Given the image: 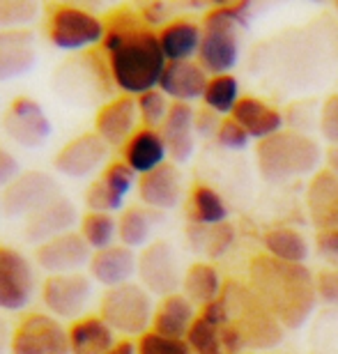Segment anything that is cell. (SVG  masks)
<instances>
[{
    "instance_id": "cell-1",
    "label": "cell",
    "mask_w": 338,
    "mask_h": 354,
    "mask_svg": "<svg viewBox=\"0 0 338 354\" xmlns=\"http://www.w3.org/2000/svg\"><path fill=\"white\" fill-rule=\"evenodd\" d=\"M102 53L109 65L113 86L122 95L140 97L159 88L161 74L168 65L161 51L159 30L140 19L138 10L118 7L106 19Z\"/></svg>"
},
{
    "instance_id": "cell-2",
    "label": "cell",
    "mask_w": 338,
    "mask_h": 354,
    "mask_svg": "<svg viewBox=\"0 0 338 354\" xmlns=\"http://www.w3.org/2000/svg\"><path fill=\"white\" fill-rule=\"evenodd\" d=\"M246 283L260 301L279 317L285 331H297L318 306L315 274L306 265L283 263L272 256H253L246 269Z\"/></svg>"
},
{
    "instance_id": "cell-3",
    "label": "cell",
    "mask_w": 338,
    "mask_h": 354,
    "mask_svg": "<svg viewBox=\"0 0 338 354\" xmlns=\"http://www.w3.org/2000/svg\"><path fill=\"white\" fill-rule=\"evenodd\" d=\"M251 3H225L209 7L203 17V41L198 60L200 67L212 76L230 74L239 60V28L249 24Z\"/></svg>"
},
{
    "instance_id": "cell-4",
    "label": "cell",
    "mask_w": 338,
    "mask_h": 354,
    "mask_svg": "<svg viewBox=\"0 0 338 354\" xmlns=\"http://www.w3.org/2000/svg\"><path fill=\"white\" fill-rule=\"evenodd\" d=\"M322 159L318 140L306 136L304 131L283 129L276 136L260 140L256 145L258 173L265 182L283 184L292 177L315 175Z\"/></svg>"
},
{
    "instance_id": "cell-5",
    "label": "cell",
    "mask_w": 338,
    "mask_h": 354,
    "mask_svg": "<svg viewBox=\"0 0 338 354\" xmlns=\"http://www.w3.org/2000/svg\"><path fill=\"white\" fill-rule=\"evenodd\" d=\"M223 301L228 306L230 324L242 334L246 350H274L283 343L285 327L279 317L260 301L246 281L228 279L223 283Z\"/></svg>"
},
{
    "instance_id": "cell-6",
    "label": "cell",
    "mask_w": 338,
    "mask_h": 354,
    "mask_svg": "<svg viewBox=\"0 0 338 354\" xmlns=\"http://www.w3.org/2000/svg\"><path fill=\"white\" fill-rule=\"evenodd\" d=\"M154 299L140 283L111 288L100 299V317L122 338H140L152 331Z\"/></svg>"
},
{
    "instance_id": "cell-7",
    "label": "cell",
    "mask_w": 338,
    "mask_h": 354,
    "mask_svg": "<svg viewBox=\"0 0 338 354\" xmlns=\"http://www.w3.org/2000/svg\"><path fill=\"white\" fill-rule=\"evenodd\" d=\"M104 32V19L86 7L67 3L46 7V39L60 51H86L102 46Z\"/></svg>"
},
{
    "instance_id": "cell-8",
    "label": "cell",
    "mask_w": 338,
    "mask_h": 354,
    "mask_svg": "<svg viewBox=\"0 0 338 354\" xmlns=\"http://www.w3.org/2000/svg\"><path fill=\"white\" fill-rule=\"evenodd\" d=\"M39 297L46 313L58 320L76 322L86 315V308L93 299V279L83 272L46 276L39 286Z\"/></svg>"
},
{
    "instance_id": "cell-9",
    "label": "cell",
    "mask_w": 338,
    "mask_h": 354,
    "mask_svg": "<svg viewBox=\"0 0 338 354\" xmlns=\"http://www.w3.org/2000/svg\"><path fill=\"white\" fill-rule=\"evenodd\" d=\"M10 354H72L69 329L48 313H26L12 331Z\"/></svg>"
},
{
    "instance_id": "cell-10",
    "label": "cell",
    "mask_w": 338,
    "mask_h": 354,
    "mask_svg": "<svg viewBox=\"0 0 338 354\" xmlns=\"http://www.w3.org/2000/svg\"><path fill=\"white\" fill-rule=\"evenodd\" d=\"M37 295V274L32 263L12 246H0V310L19 313Z\"/></svg>"
},
{
    "instance_id": "cell-11",
    "label": "cell",
    "mask_w": 338,
    "mask_h": 354,
    "mask_svg": "<svg viewBox=\"0 0 338 354\" xmlns=\"http://www.w3.org/2000/svg\"><path fill=\"white\" fill-rule=\"evenodd\" d=\"M138 283L152 297H171L180 292L185 274L180 272L178 253L166 239H154L138 256Z\"/></svg>"
},
{
    "instance_id": "cell-12",
    "label": "cell",
    "mask_w": 338,
    "mask_h": 354,
    "mask_svg": "<svg viewBox=\"0 0 338 354\" xmlns=\"http://www.w3.org/2000/svg\"><path fill=\"white\" fill-rule=\"evenodd\" d=\"M60 194L58 182L44 171H26L3 191V212L7 216H32Z\"/></svg>"
},
{
    "instance_id": "cell-13",
    "label": "cell",
    "mask_w": 338,
    "mask_h": 354,
    "mask_svg": "<svg viewBox=\"0 0 338 354\" xmlns=\"http://www.w3.org/2000/svg\"><path fill=\"white\" fill-rule=\"evenodd\" d=\"M3 129L17 145L26 147V150H35L48 140L53 124L37 99L17 97L10 102L3 115Z\"/></svg>"
},
{
    "instance_id": "cell-14",
    "label": "cell",
    "mask_w": 338,
    "mask_h": 354,
    "mask_svg": "<svg viewBox=\"0 0 338 354\" xmlns=\"http://www.w3.org/2000/svg\"><path fill=\"white\" fill-rule=\"evenodd\" d=\"M109 150L111 147L95 131L81 133L60 147V152L53 159V166L58 173L81 180V177H90L106 168L104 164L109 159Z\"/></svg>"
},
{
    "instance_id": "cell-15",
    "label": "cell",
    "mask_w": 338,
    "mask_h": 354,
    "mask_svg": "<svg viewBox=\"0 0 338 354\" xmlns=\"http://www.w3.org/2000/svg\"><path fill=\"white\" fill-rule=\"evenodd\" d=\"M90 258H93V251L86 244V239L79 235V230L48 239L35 251V263L48 276L81 272V267L90 265Z\"/></svg>"
},
{
    "instance_id": "cell-16",
    "label": "cell",
    "mask_w": 338,
    "mask_h": 354,
    "mask_svg": "<svg viewBox=\"0 0 338 354\" xmlns=\"http://www.w3.org/2000/svg\"><path fill=\"white\" fill-rule=\"evenodd\" d=\"M138 122H140V115H138L136 97L118 95L109 99V102L97 111L95 133L109 147H120V150H122L126 140L138 131Z\"/></svg>"
},
{
    "instance_id": "cell-17",
    "label": "cell",
    "mask_w": 338,
    "mask_h": 354,
    "mask_svg": "<svg viewBox=\"0 0 338 354\" xmlns=\"http://www.w3.org/2000/svg\"><path fill=\"white\" fill-rule=\"evenodd\" d=\"M138 196L140 203L154 212H171L180 207L182 198H185V177H182L178 164L166 161L157 171L140 177Z\"/></svg>"
},
{
    "instance_id": "cell-18",
    "label": "cell",
    "mask_w": 338,
    "mask_h": 354,
    "mask_svg": "<svg viewBox=\"0 0 338 354\" xmlns=\"http://www.w3.org/2000/svg\"><path fill=\"white\" fill-rule=\"evenodd\" d=\"M306 212L318 232L338 228V175L322 168L311 177L306 187Z\"/></svg>"
},
{
    "instance_id": "cell-19",
    "label": "cell",
    "mask_w": 338,
    "mask_h": 354,
    "mask_svg": "<svg viewBox=\"0 0 338 354\" xmlns=\"http://www.w3.org/2000/svg\"><path fill=\"white\" fill-rule=\"evenodd\" d=\"M76 221H79V212H76L74 203L67 201L65 196H58L55 201L48 203L46 207H41L39 212H35L32 216L26 218L24 232H26L28 242H35L39 246L53 237L72 232Z\"/></svg>"
},
{
    "instance_id": "cell-20",
    "label": "cell",
    "mask_w": 338,
    "mask_h": 354,
    "mask_svg": "<svg viewBox=\"0 0 338 354\" xmlns=\"http://www.w3.org/2000/svg\"><path fill=\"white\" fill-rule=\"evenodd\" d=\"M207 83L209 76L198 60L168 62L161 74L159 90L175 104H191L196 99H203Z\"/></svg>"
},
{
    "instance_id": "cell-21",
    "label": "cell",
    "mask_w": 338,
    "mask_h": 354,
    "mask_svg": "<svg viewBox=\"0 0 338 354\" xmlns=\"http://www.w3.org/2000/svg\"><path fill=\"white\" fill-rule=\"evenodd\" d=\"M88 272L90 279L106 290L126 286L138 272V256L126 246L115 244L111 249L95 251L93 258H90Z\"/></svg>"
},
{
    "instance_id": "cell-22",
    "label": "cell",
    "mask_w": 338,
    "mask_h": 354,
    "mask_svg": "<svg viewBox=\"0 0 338 354\" xmlns=\"http://www.w3.org/2000/svg\"><path fill=\"white\" fill-rule=\"evenodd\" d=\"M196 111L191 104H175L171 106L164 127L159 129L161 138L166 143L168 157L173 164H187L196 150V127H194Z\"/></svg>"
},
{
    "instance_id": "cell-23",
    "label": "cell",
    "mask_w": 338,
    "mask_h": 354,
    "mask_svg": "<svg viewBox=\"0 0 338 354\" xmlns=\"http://www.w3.org/2000/svg\"><path fill=\"white\" fill-rule=\"evenodd\" d=\"M253 140H267L283 131V113L258 97H242L230 115Z\"/></svg>"
},
{
    "instance_id": "cell-24",
    "label": "cell",
    "mask_w": 338,
    "mask_h": 354,
    "mask_svg": "<svg viewBox=\"0 0 338 354\" xmlns=\"http://www.w3.org/2000/svg\"><path fill=\"white\" fill-rule=\"evenodd\" d=\"M120 152H122V161L138 177L157 171L168 159V150L161 133L157 129H145V127H140Z\"/></svg>"
},
{
    "instance_id": "cell-25",
    "label": "cell",
    "mask_w": 338,
    "mask_h": 354,
    "mask_svg": "<svg viewBox=\"0 0 338 354\" xmlns=\"http://www.w3.org/2000/svg\"><path fill=\"white\" fill-rule=\"evenodd\" d=\"M37 62L35 37L28 30L0 32V81L26 76Z\"/></svg>"
},
{
    "instance_id": "cell-26",
    "label": "cell",
    "mask_w": 338,
    "mask_h": 354,
    "mask_svg": "<svg viewBox=\"0 0 338 354\" xmlns=\"http://www.w3.org/2000/svg\"><path fill=\"white\" fill-rule=\"evenodd\" d=\"M196 320H198L196 306L182 292H175L171 297L159 299L157 310H154L152 331L159 336L180 338V341H185L189 329L194 327Z\"/></svg>"
},
{
    "instance_id": "cell-27",
    "label": "cell",
    "mask_w": 338,
    "mask_h": 354,
    "mask_svg": "<svg viewBox=\"0 0 338 354\" xmlns=\"http://www.w3.org/2000/svg\"><path fill=\"white\" fill-rule=\"evenodd\" d=\"M159 41L168 62L196 60L203 41V26L191 19H175L159 30Z\"/></svg>"
},
{
    "instance_id": "cell-28",
    "label": "cell",
    "mask_w": 338,
    "mask_h": 354,
    "mask_svg": "<svg viewBox=\"0 0 338 354\" xmlns=\"http://www.w3.org/2000/svg\"><path fill=\"white\" fill-rule=\"evenodd\" d=\"M67 329L72 354H109L118 343L115 331L100 315H83Z\"/></svg>"
},
{
    "instance_id": "cell-29",
    "label": "cell",
    "mask_w": 338,
    "mask_h": 354,
    "mask_svg": "<svg viewBox=\"0 0 338 354\" xmlns=\"http://www.w3.org/2000/svg\"><path fill=\"white\" fill-rule=\"evenodd\" d=\"M223 292V281L221 274L212 263H194L191 267L185 272V279H182V295L187 297L194 306H207L209 301L219 299Z\"/></svg>"
},
{
    "instance_id": "cell-30",
    "label": "cell",
    "mask_w": 338,
    "mask_h": 354,
    "mask_svg": "<svg viewBox=\"0 0 338 354\" xmlns=\"http://www.w3.org/2000/svg\"><path fill=\"white\" fill-rule=\"evenodd\" d=\"M237 239V230L230 221L216 225H187V242L196 253H203L207 260H219L232 249Z\"/></svg>"
},
{
    "instance_id": "cell-31",
    "label": "cell",
    "mask_w": 338,
    "mask_h": 354,
    "mask_svg": "<svg viewBox=\"0 0 338 354\" xmlns=\"http://www.w3.org/2000/svg\"><path fill=\"white\" fill-rule=\"evenodd\" d=\"M154 216L157 212L147 209L145 205H131L122 209V214L118 216V242L131 251L145 249L152 237Z\"/></svg>"
},
{
    "instance_id": "cell-32",
    "label": "cell",
    "mask_w": 338,
    "mask_h": 354,
    "mask_svg": "<svg viewBox=\"0 0 338 354\" xmlns=\"http://www.w3.org/2000/svg\"><path fill=\"white\" fill-rule=\"evenodd\" d=\"M189 223L196 225H216L228 221V205L223 196L209 184H194L191 194H189Z\"/></svg>"
},
{
    "instance_id": "cell-33",
    "label": "cell",
    "mask_w": 338,
    "mask_h": 354,
    "mask_svg": "<svg viewBox=\"0 0 338 354\" xmlns=\"http://www.w3.org/2000/svg\"><path fill=\"white\" fill-rule=\"evenodd\" d=\"M263 246L267 256L283 260V263L306 265L311 246L308 239L294 228H272L263 235Z\"/></svg>"
},
{
    "instance_id": "cell-34",
    "label": "cell",
    "mask_w": 338,
    "mask_h": 354,
    "mask_svg": "<svg viewBox=\"0 0 338 354\" xmlns=\"http://www.w3.org/2000/svg\"><path fill=\"white\" fill-rule=\"evenodd\" d=\"M79 235L86 239L90 251H104L115 246L118 239V218L113 214H100V212H88L79 221Z\"/></svg>"
},
{
    "instance_id": "cell-35",
    "label": "cell",
    "mask_w": 338,
    "mask_h": 354,
    "mask_svg": "<svg viewBox=\"0 0 338 354\" xmlns=\"http://www.w3.org/2000/svg\"><path fill=\"white\" fill-rule=\"evenodd\" d=\"M239 81L232 74H223V76H209V83L205 88V95H203V104L205 109L219 113L221 118H230L235 106L239 104Z\"/></svg>"
},
{
    "instance_id": "cell-36",
    "label": "cell",
    "mask_w": 338,
    "mask_h": 354,
    "mask_svg": "<svg viewBox=\"0 0 338 354\" xmlns=\"http://www.w3.org/2000/svg\"><path fill=\"white\" fill-rule=\"evenodd\" d=\"M41 10L37 0H0V32L26 30L39 19Z\"/></svg>"
},
{
    "instance_id": "cell-37",
    "label": "cell",
    "mask_w": 338,
    "mask_h": 354,
    "mask_svg": "<svg viewBox=\"0 0 338 354\" xmlns=\"http://www.w3.org/2000/svg\"><path fill=\"white\" fill-rule=\"evenodd\" d=\"M136 104H138V115H140L143 127L145 129H157V131L164 127L168 113H171V106H173L171 99H168L159 88L136 97Z\"/></svg>"
},
{
    "instance_id": "cell-38",
    "label": "cell",
    "mask_w": 338,
    "mask_h": 354,
    "mask_svg": "<svg viewBox=\"0 0 338 354\" xmlns=\"http://www.w3.org/2000/svg\"><path fill=\"white\" fill-rule=\"evenodd\" d=\"M185 341L189 343L194 354H225L221 345V331L219 327L209 324L198 315V320L194 322V327L189 329Z\"/></svg>"
},
{
    "instance_id": "cell-39",
    "label": "cell",
    "mask_w": 338,
    "mask_h": 354,
    "mask_svg": "<svg viewBox=\"0 0 338 354\" xmlns=\"http://www.w3.org/2000/svg\"><path fill=\"white\" fill-rule=\"evenodd\" d=\"M83 201H86V207L90 212H100V214H115V212L122 209V205H124V198L113 194L106 184L102 182V177H97V180L86 189Z\"/></svg>"
},
{
    "instance_id": "cell-40",
    "label": "cell",
    "mask_w": 338,
    "mask_h": 354,
    "mask_svg": "<svg viewBox=\"0 0 338 354\" xmlns=\"http://www.w3.org/2000/svg\"><path fill=\"white\" fill-rule=\"evenodd\" d=\"M100 177H102V182L113 191V194H118L120 198L129 196L133 191V187H138V180H140V177L133 173L122 159L111 161V164L102 171Z\"/></svg>"
},
{
    "instance_id": "cell-41",
    "label": "cell",
    "mask_w": 338,
    "mask_h": 354,
    "mask_svg": "<svg viewBox=\"0 0 338 354\" xmlns=\"http://www.w3.org/2000/svg\"><path fill=\"white\" fill-rule=\"evenodd\" d=\"M138 354H194V352L187 341L147 331L145 336L138 338Z\"/></svg>"
},
{
    "instance_id": "cell-42",
    "label": "cell",
    "mask_w": 338,
    "mask_h": 354,
    "mask_svg": "<svg viewBox=\"0 0 338 354\" xmlns=\"http://www.w3.org/2000/svg\"><path fill=\"white\" fill-rule=\"evenodd\" d=\"M249 133L242 129V124L235 122L232 118H223V122L216 131V143H219L223 150H232V152H239L249 145Z\"/></svg>"
},
{
    "instance_id": "cell-43",
    "label": "cell",
    "mask_w": 338,
    "mask_h": 354,
    "mask_svg": "<svg viewBox=\"0 0 338 354\" xmlns=\"http://www.w3.org/2000/svg\"><path fill=\"white\" fill-rule=\"evenodd\" d=\"M322 138L329 145H338V92L325 99L320 109V120H318Z\"/></svg>"
},
{
    "instance_id": "cell-44",
    "label": "cell",
    "mask_w": 338,
    "mask_h": 354,
    "mask_svg": "<svg viewBox=\"0 0 338 354\" xmlns=\"http://www.w3.org/2000/svg\"><path fill=\"white\" fill-rule=\"evenodd\" d=\"M315 290H318V301L329 308H338V269H320L315 274Z\"/></svg>"
},
{
    "instance_id": "cell-45",
    "label": "cell",
    "mask_w": 338,
    "mask_h": 354,
    "mask_svg": "<svg viewBox=\"0 0 338 354\" xmlns=\"http://www.w3.org/2000/svg\"><path fill=\"white\" fill-rule=\"evenodd\" d=\"M315 253L329 269H338V228L315 235Z\"/></svg>"
},
{
    "instance_id": "cell-46",
    "label": "cell",
    "mask_w": 338,
    "mask_h": 354,
    "mask_svg": "<svg viewBox=\"0 0 338 354\" xmlns=\"http://www.w3.org/2000/svg\"><path fill=\"white\" fill-rule=\"evenodd\" d=\"M223 122V118L219 113L209 111V109H198L196 111V118H194V127H196V136H205V138H216V131Z\"/></svg>"
},
{
    "instance_id": "cell-47",
    "label": "cell",
    "mask_w": 338,
    "mask_h": 354,
    "mask_svg": "<svg viewBox=\"0 0 338 354\" xmlns=\"http://www.w3.org/2000/svg\"><path fill=\"white\" fill-rule=\"evenodd\" d=\"M168 12H171V7H168L166 3H161V0L147 3V5H143L138 10L140 19H143L150 28H154V30H157V28L161 30V28H164L166 24H171V21H168Z\"/></svg>"
},
{
    "instance_id": "cell-48",
    "label": "cell",
    "mask_w": 338,
    "mask_h": 354,
    "mask_svg": "<svg viewBox=\"0 0 338 354\" xmlns=\"http://www.w3.org/2000/svg\"><path fill=\"white\" fill-rule=\"evenodd\" d=\"M21 175V166H19V159L7 150V147L0 145V189H7L10 184L17 180Z\"/></svg>"
},
{
    "instance_id": "cell-49",
    "label": "cell",
    "mask_w": 338,
    "mask_h": 354,
    "mask_svg": "<svg viewBox=\"0 0 338 354\" xmlns=\"http://www.w3.org/2000/svg\"><path fill=\"white\" fill-rule=\"evenodd\" d=\"M203 320H207L209 324H214V327H225V324H230V313H228V306H225L223 297H219V299L209 301L207 306L200 308L198 313Z\"/></svg>"
},
{
    "instance_id": "cell-50",
    "label": "cell",
    "mask_w": 338,
    "mask_h": 354,
    "mask_svg": "<svg viewBox=\"0 0 338 354\" xmlns=\"http://www.w3.org/2000/svg\"><path fill=\"white\" fill-rule=\"evenodd\" d=\"M219 331H221V345H223L225 354H244L246 343H244L242 334H239L232 324H225V327H221Z\"/></svg>"
},
{
    "instance_id": "cell-51",
    "label": "cell",
    "mask_w": 338,
    "mask_h": 354,
    "mask_svg": "<svg viewBox=\"0 0 338 354\" xmlns=\"http://www.w3.org/2000/svg\"><path fill=\"white\" fill-rule=\"evenodd\" d=\"M109 354H138V341H133V338H120L115 348Z\"/></svg>"
},
{
    "instance_id": "cell-52",
    "label": "cell",
    "mask_w": 338,
    "mask_h": 354,
    "mask_svg": "<svg viewBox=\"0 0 338 354\" xmlns=\"http://www.w3.org/2000/svg\"><path fill=\"white\" fill-rule=\"evenodd\" d=\"M10 345H12V329L5 317L0 315V354L10 352Z\"/></svg>"
},
{
    "instance_id": "cell-53",
    "label": "cell",
    "mask_w": 338,
    "mask_h": 354,
    "mask_svg": "<svg viewBox=\"0 0 338 354\" xmlns=\"http://www.w3.org/2000/svg\"><path fill=\"white\" fill-rule=\"evenodd\" d=\"M325 159H327V171H332L334 175H338V145L329 147Z\"/></svg>"
},
{
    "instance_id": "cell-54",
    "label": "cell",
    "mask_w": 338,
    "mask_h": 354,
    "mask_svg": "<svg viewBox=\"0 0 338 354\" xmlns=\"http://www.w3.org/2000/svg\"><path fill=\"white\" fill-rule=\"evenodd\" d=\"M0 212H3V198H0Z\"/></svg>"
},
{
    "instance_id": "cell-55",
    "label": "cell",
    "mask_w": 338,
    "mask_h": 354,
    "mask_svg": "<svg viewBox=\"0 0 338 354\" xmlns=\"http://www.w3.org/2000/svg\"><path fill=\"white\" fill-rule=\"evenodd\" d=\"M336 10H338V3H336Z\"/></svg>"
}]
</instances>
